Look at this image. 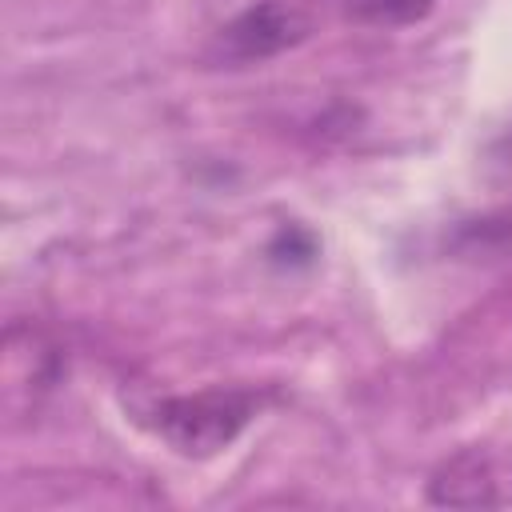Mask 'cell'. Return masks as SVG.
Masks as SVG:
<instances>
[{
	"instance_id": "cell-2",
	"label": "cell",
	"mask_w": 512,
	"mask_h": 512,
	"mask_svg": "<svg viewBox=\"0 0 512 512\" xmlns=\"http://www.w3.org/2000/svg\"><path fill=\"white\" fill-rule=\"evenodd\" d=\"M308 32L312 16L296 0H256L220 28L216 52L228 64H256L296 48L300 40H308Z\"/></svg>"
},
{
	"instance_id": "cell-3",
	"label": "cell",
	"mask_w": 512,
	"mask_h": 512,
	"mask_svg": "<svg viewBox=\"0 0 512 512\" xmlns=\"http://www.w3.org/2000/svg\"><path fill=\"white\" fill-rule=\"evenodd\" d=\"M500 480L492 476V464L480 448H468L436 468L428 480V500L432 504H452V508H496L508 496L496 488Z\"/></svg>"
},
{
	"instance_id": "cell-6",
	"label": "cell",
	"mask_w": 512,
	"mask_h": 512,
	"mask_svg": "<svg viewBox=\"0 0 512 512\" xmlns=\"http://www.w3.org/2000/svg\"><path fill=\"white\" fill-rule=\"evenodd\" d=\"M268 256H272V264H280V268H308L312 256H316V240H312V232H304L300 224H284V228L272 236Z\"/></svg>"
},
{
	"instance_id": "cell-1",
	"label": "cell",
	"mask_w": 512,
	"mask_h": 512,
	"mask_svg": "<svg viewBox=\"0 0 512 512\" xmlns=\"http://www.w3.org/2000/svg\"><path fill=\"white\" fill-rule=\"evenodd\" d=\"M268 404V392L248 388V384H212L200 392H180V396H160L148 412L144 424L180 456H216L228 448Z\"/></svg>"
},
{
	"instance_id": "cell-4",
	"label": "cell",
	"mask_w": 512,
	"mask_h": 512,
	"mask_svg": "<svg viewBox=\"0 0 512 512\" xmlns=\"http://www.w3.org/2000/svg\"><path fill=\"white\" fill-rule=\"evenodd\" d=\"M452 248L460 252H480V256H512V204L484 212V216H468L456 220L452 228Z\"/></svg>"
},
{
	"instance_id": "cell-7",
	"label": "cell",
	"mask_w": 512,
	"mask_h": 512,
	"mask_svg": "<svg viewBox=\"0 0 512 512\" xmlns=\"http://www.w3.org/2000/svg\"><path fill=\"white\" fill-rule=\"evenodd\" d=\"M492 160H496V164H508V168H512V132H508V136H504V140H500V144L492 148Z\"/></svg>"
},
{
	"instance_id": "cell-5",
	"label": "cell",
	"mask_w": 512,
	"mask_h": 512,
	"mask_svg": "<svg viewBox=\"0 0 512 512\" xmlns=\"http://www.w3.org/2000/svg\"><path fill=\"white\" fill-rule=\"evenodd\" d=\"M436 0H340L344 16L356 24H376V28H404L416 24L432 12Z\"/></svg>"
}]
</instances>
